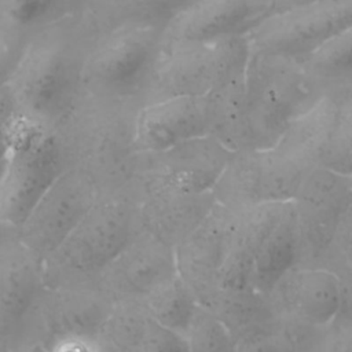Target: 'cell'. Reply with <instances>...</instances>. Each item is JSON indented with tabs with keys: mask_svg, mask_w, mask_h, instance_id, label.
Returning a JSON list of instances; mask_svg holds the SVG:
<instances>
[{
	"mask_svg": "<svg viewBox=\"0 0 352 352\" xmlns=\"http://www.w3.org/2000/svg\"><path fill=\"white\" fill-rule=\"evenodd\" d=\"M177 276L175 249L142 231L99 275L96 287L114 302H142Z\"/></svg>",
	"mask_w": 352,
	"mask_h": 352,
	"instance_id": "obj_17",
	"label": "cell"
},
{
	"mask_svg": "<svg viewBox=\"0 0 352 352\" xmlns=\"http://www.w3.org/2000/svg\"><path fill=\"white\" fill-rule=\"evenodd\" d=\"M349 28L352 0H319L272 12L245 36L254 52L301 59Z\"/></svg>",
	"mask_w": 352,
	"mask_h": 352,
	"instance_id": "obj_9",
	"label": "cell"
},
{
	"mask_svg": "<svg viewBox=\"0 0 352 352\" xmlns=\"http://www.w3.org/2000/svg\"><path fill=\"white\" fill-rule=\"evenodd\" d=\"M351 50L352 28L337 33L297 60L327 95L352 96Z\"/></svg>",
	"mask_w": 352,
	"mask_h": 352,
	"instance_id": "obj_26",
	"label": "cell"
},
{
	"mask_svg": "<svg viewBox=\"0 0 352 352\" xmlns=\"http://www.w3.org/2000/svg\"><path fill=\"white\" fill-rule=\"evenodd\" d=\"M6 352H45V349L40 345H23V346H18V348H14V349H10V351H6Z\"/></svg>",
	"mask_w": 352,
	"mask_h": 352,
	"instance_id": "obj_37",
	"label": "cell"
},
{
	"mask_svg": "<svg viewBox=\"0 0 352 352\" xmlns=\"http://www.w3.org/2000/svg\"><path fill=\"white\" fill-rule=\"evenodd\" d=\"M231 154L212 136L190 139L158 151L139 153L132 180L212 191Z\"/></svg>",
	"mask_w": 352,
	"mask_h": 352,
	"instance_id": "obj_14",
	"label": "cell"
},
{
	"mask_svg": "<svg viewBox=\"0 0 352 352\" xmlns=\"http://www.w3.org/2000/svg\"><path fill=\"white\" fill-rule=\"evenodd\" d=\"M352 241V212H349L338 228L336 230L319 267L326 268L340 276L344 282L352 283V260L351 242Z\"/></svg>",
	"mask_w": 352,
	"mask_h": 352,
	"instance_id": "obj_32",
	"label": "cell"
},
{
	"mask_svg": "<svg viewBox=\"0 0 352 352\" xmlns=\"http://www.w3.org/2000/svg\"><path fill=\"white\" fill-rule=\"evenodd\" d=\"M309 170L274 148L234 151L212 192L217 204L232 210L292 202Z\"/></svg>",
	"mask_w": 352,
	"mask_h": 352,
	"instance_id": "obj_8",
	"label": "cell"
},
{
	"mask_svg": "<svg viewBox=\"0 0 352 352\" xmlns=\"http://www.w3.org/2000/svg\"><path fill=\"white\" fill-rule=\"evenodd\" d=\"M140 107L133 95L82 89L54 131L69 166L88 176L99 191L120 188L133 179L140 153L136 143Z\"/></svg>",
	"mask_w": 352,
	"mask_h": 352,
	"instance_id": "obj_1",
	"label": "cell"
},
{
	"mask_svg": "<svg viewBox=\"0 0 352 352\" xmlns=\"http://www.w3.org/2000/svg\"><path fill=\"white\" fill-rule=\"evenodd\" d=\"M92 34L78 16L41 30L14 73L11 92L22 116L54 132L82 92Z\"/></svg>",
	"mask_w": 352,
	"mask_h": 352,
	"instance_id": "obj_2",
	"label": "cell"
},
{
	"mask_svg": "<svg viewBox=\"0 0 352 352\" xmlns=\"http://www.w3.org/2000/svg\"><path fill=\"white\" fill-rule=\"evenodd\" d=\"M300 254V230L293 204L287 202L254 250L250 279L252 289L267 296L287 271L298 265Z\"/></svg>",
	"mask_w": 352,
	"mask_h": 352,
	"instance_id": "obj_23",
	"label": "cell"
},
{
	"mask_svg": "<svg viewBox=\"0 0 352 352\" xmlns=\"http://www.w3.org/2000/svg\"><path fill=\"white\" fill-rule=\"evenodd\" d=\"M241 87L243 150L271 148L297 116L327 95L297 59L250 48Z\"/></svg>",
	"mask_w": 352,
	"mask_h": 352,
	"instance_id": "obj_4",
	"label": "cell"
},
{
	"mask_svg": "<svg viewBox=\"0 0 352 352\" xmlns=\"http://www.w3.org/2000/svg\"><path fill=\"white\" fill-rule=\"evenodd\" d=\"M213 94L179 96L142 106L138 116V150L158 151L190 139L212 136L216 121Z\"/></svg>",
	"mask_w": 352,
	"mask_h": 352,
	"instance_id": "obj_19",
	"label": "cell"
},
{
	"mask_svg": "<svg viewBox=\"0 0 352 352\" xmlns=\"http://www.w3.org/2000/svg\"><path fill=\"white\" fill-rule=\"evenodd\" d=\"M142 304L160 324L183 338L199 308L198 300L179 275L154 290Z\"/></svg>",
	"mask_w": 352,
	"mask_h": 352,
	"instance_id": "obj_27",
	"label": "cell"
},
{
	"mask_svg": "<svg viewBox=\"0 0 352 352\" xmlns=\"http://www.w3.org/2000/svg\"><path fill=\"white\" fill-rule=\"evenodd\" d=\"M113 307L114 301L96 286L44 287L11 349L33 344L45 349L52 342L70 337L96 344Z\"/></svg>",
	"mask_w": 352,
	"mask_h": 352,
	"instance_id": "obj_10",
	"label": "cell"
},
{
	"mask_svg": "<svg viewBox=\"0 0 352 352\" xmlns=\"http://www.w3.org/2000/svg\"><path fill=\"white\" fill-rule=\"evenodd\" d=\"M88 0H3L6 16L19 29L43 30L81 15Z\"/></svg>",
	"mask_w": 352,
	"mask_h": 352,
	"instance_id": "obj_28",
	"label": "cell"
},
{
	"mask_svg": "<svg viewBox=\"0 0 352 352\" xmlns=\"http://www.w3.org/2000/svg\"><path fill=\"white\" fill-rule=\"evenodd\" d=\"M292 204L301 239L297 267H319L336 230L352 212V176L312 168Z\"/></svg>",
	"mask_w": 352,
	"mask_h": 352,
	"instance_id": "obj_12",
	"label": "cell"
},
{
	"mask_svg": "<svg viewBox=\"0 0 352 352\" xmlns=\"http://www.w3.org/2000/svg\"><path fill=\"white\" fill-rule=\"evenodd\" d=\"M234 352H300V330L278 320L235 340Z\"/></svg>",
	"mask_w": 352,
	"mask_h": 352,
	"instance_id": "obj_30",
	"label": "cell"
},
{
	"mask_svg": "<svg viewBox=\"0 0 352 352\" xmlns=\"http://www.w3.org/2000/svg\"><path fill=\"white\" fill-rule=\"evenodd\" d=\"M98 352H187L182 336L160 324L142 302L120 301L96 340Z\"/></svg>",
	"mask_w": 352,
	"mask_h": 352,
	"instance_id": "obj_21",
	"label": "cell"
},
{
	"mask_svg": "<svg viewBox=\"0 0 352 352\" xmlns=\"http://www.w3.org/2000/svg\"><path fill=\"white\" fill-rule=\"evenodd\" d=\"M351 285L320 267H294L267 294L279 322L322 329L351 315Z\"/></svg>",
	"mask_w": 352,
	"mask_h": 352,
	"instance_id": "obj_11",
	"label": "cell"
},
{
	"mask_svg": "<svg viewBox=\"0 0 352 352\" xmlns=\"http://www.w3.org/2000/svg\"><path fill=\"white\" fill-rule=\"evenodd\" d=\"M272 12V0H197L165 23L162 48L245 36Z\"/></svg>",
	"mask_w": 352,
	"mask_h": 352,
	"instance_id": "obj_18",
	"label": "cell"
},
{
	"mask_svg": "<svg viewBox=\"0 0 352 352\" xmlns=\"http://www.w3.org/2000/svg\"><path fill=\"white\" fill-rule=\"evenodd\" d=\"M351 103L352 96L320 98L286 126L271 148L305 168H316L342 110Z\"/></svg>",
	"mask_w": 352,
	"mask_h": 352,
	"instance_id": "obj_22",
	"label": "cell"
},
{
	"mask_svg": "<svg viewBox=\"0 0 352 352\" xmlns=\"http://www.w3.org/2000/svg\"><path fill=\"white\" fill-rule=\"evenodd\" d=\"M98 195L99 190L88 176L69 168L16 230L21 242L43 260L76 228Z\"/></svg>",
	"mask_w": 352,
	"mask_h": 352,
	"instance_id": "obj_13",
	"label": "cell"
},
{
	"mask_svg": "<svg viewBox=\"0 0 352 352\" xmlns=\"http://www.w3.org/2000/svg\"><path fill=\"white\" fill-rule=\"evenodd\" d=\"M143 231L133 180L98 198L67 235L41 260L47 289L94 287L104 268Z\"/></svg>",
	"mask_w": 352,
	"mask_h": 352,
	"instance_id": "obj_3",
	"label": "cell"
},
{
	"mask_svg": "<svg viewBox=\"0 0 352 352\" xmlns=\"http://www.w3.org/2000/svg\"><path fill=\"white\" fill-rule=\"evenodd\" d=\"M162 23L129 22L95 36L82 67V88L133 95L162 48Z\"/></svg>",
	"mask_w": 352,
	"mask_h": 352,
	"instance_id": "obj_7",
	"label": "cell"
},
{
	"mask_svg": "<svg viewBox=\"0 0 352 352\" xmlns=\"http://www.w3.org/2000/svg\"><path fill=\"white\" fill-rule=\"evenodd\" d=\"M0 234V352L11 349L44 289L41 260L19 239L16 230Z\"/></svg>",
	"mask_w": 352,
	"mask_h": 352,
	"instance_id": "obj_16",
	"label": "cell"
},
{
	"mask_svg": "<svg viewBox=\"0 0 352 352\" xmlns=\"http://www.w3.org/2000/svg\"><path fill=\"white\" fill-rule=\"evenodd\" d=\"M45 352H98L96 344L84 338H60L45 348Z\"/></svg>",
	"mask_w": 352,
	"mask_h": 352,
	"instance_id": "obj_34",
	"label": "cell"
},
{
	"mask_svg": "<svg viewBox=\"0 0 352 352\" xmlns=\"http://www.w3.org/2000/svg\"><path fill=\"white\" fill-rule=\"evenodd\" d=\"M197 0H88L80 19L92 38L129 22L165 25Z\"/></svg>",
	"mask_w": 352,
	"mask_h": 352,
	"instance_id": "obj_24",
	"label": "cell"
},
{
	"mask_svg": "<svg viewBox=\"0 0 352 352\" xmlns=\"http://www.w3.org/2000/svg\"><path fill=\"white\" fill-rule=\"evenodd\" d=\"M4 169H6V160H4V158H0V180H1V177H3Z\"/></svg>",
	"mask_w": 352,
	"mask_h": 352,
	"instance_id": "obj_38",
	"label": "cell"
},
{
	"mask_svg": "<svg viewBox=\"0 0 352 352\" xmlns=\"http://www.w3.org/2000/svg\"><path fill=\"white\" fill-rule=\"evenodd\" d=\"M202 307L224 324L234 340L278 322L268 297L253 289L219 290Z\"/></svg>",
	"mask_w": 352,
	"mask_h": 352,
	"instance_id": "obj_25",
	"label": "cell"
},
{
	"mask_svg": "<svg viewBox=\"0 0 352 352\" xmlns=\"http://www.w3.org/2000/svg\"><path fill=\"white\" fill-rule=\"evenodd\" d=\"M139 188L143 231L175 248L208 216L216 204L212 191L133 180Z\"/></svg>",
	"mask_w": 352,
	"mask_h": 352,
	"instance_id": "obj_20",
	"label": "cell"
},
{
	"mask_svg": "<svg viewBox=\"0 0 352 352\" xmlns=\"http://www.w3.org/2000/svg\"><path fill=\"white\" fill-rule=\"evenodd\" d=\"M187 352H234L235 340L224 324L199 305L184 336Z\"/></svg>",
	"mask_w": 352,
	"mask_h": 352,
	"instance_id": "obj_29",
	"label": "cell"
},
{
	"mask_svg": "<svg viewBox=\"0 0 352 352\" xmlns=\"http://www.w3.org/2000/svg\"><path fill=\"white\" fill-rule=\"evenodd\" d=\"M318 166L352 176V103L342 110Z\"/></svg>",
	"mask_w": 352,
	"mask_h": 352,
	"instance_id": "obj_31",
	"label": "cell"
},
{
	"mask_svg": "<svg viewBox=\"0 0 352 352\" xmlns=\"http://www.w3.org/2000/svg\"><path fill=\"white\" fill-rule=\"evenodd\" d=\"M69 168L55 132L21 116L0 180V226L19 230L43 195Z\"/></svg>",
	"mask_w": 352,
	"mask_h": 352,
	"instance_id": "obj_6",
	"label": "cell"
},
{
	"mask_svg": "<svg viewBox=\"0 0 352 352\" xmlns=\"http://www.w3.org/2000/svg\"><path fill=\"white\" fill-rule=\"evenodd\" d=\"M14 95L6 82L0 85V158L7 157L12 132L21 117Z\"/></svg>",
	"mask_w": 352,
	"mask_h": 352,
	"instance_id": "obj_33",
	"label": "cell"
},
{
	"mask_svg": "<svg viewBox=\"0 0 352 352\" xmlns=\"http://www.w3.org/2000/svg\"><path fill=\"white\" fill-rule=\"evenodd\" d=\"M8 70V54L7 47L0 38V85L6 82V76Z\"/></svg>",
	"mask_w": 352,
	"mask_h": 352,
	"instance_id": "obj_36",
	"label": "cell"
},
{
	"mask_svg": "<svg viewBox=\"0 0 352 352\" xmlns=\"http://www.w3.org/2000/svg\"><path fill=\"white\" fill-rule=\"evenodd\" d=\"M249 58L246 36L161 48L135 98L142 106L179 96H205L239 78Z\"/></svg>",
	"mask_w": 352,
	"mask_h": 352,
	"instance_id": "obj_5",
	"label": "cell"
},
{
	"mask_svg": "<svg viewBox=\"0 0 352 352\" xmlns=\"http://www.w3.org/2000/svg\"><path fill=\"white\" fill-rule=\"evenodd\" d=\"M319 0H272L274 3V12L276 11H283L292 7H297V6H302V4H309V3H315Z\"/></svg>",
	"mask_w": 352,
	"mask_h": 352,
	"instance_id": "obj_35",
	"label": "cell"
},
{
	"mask_svg": "<svg viewBox=\"0 0 352 352\" xmlns=\"http://www.w3.org/2000/svg\"><path fill=\"white\" fill-rule=\"evenodd\" d=\"M234 210L214 204L208 216L175 249L179 278L199 305L219 290L230 256Z\"/></svg>",
	"mask_w": 352,
	"mask_h": 352,
	"instance_id": "obj_15",
	"label": "cell"
}]
</instances>
